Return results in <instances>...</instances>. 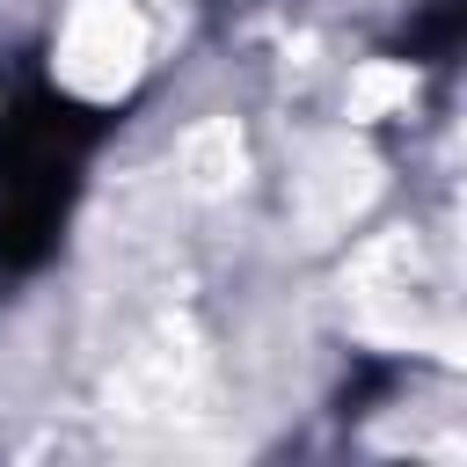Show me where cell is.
I'll list each match as a JSON object with an SVG mask.
<instances>
[{
	"label": "cell",
	"instance_id": "obj_4",
	"mask_svg": "<svg viewBox=\"0 0 467 467\" xmlns=\"http://www.w3.org/2000/svg\"><path fill=\"white\" fill-rule=\"evenodd\" d=\"M153 7H175V0H153Z\"/></svg>",
	"mask_w": 467,
	"mask_h": 467
},
{
	"label": "cell",
	"instance_id": "obj_3",
	"mask_svg": "<svg viewBox=\"0 0 467 467\" xmlns=\"http://www.w3.org/2000/svg\"><path fill=\"white\" fill-rule=\"evenodd\" d=\"M409 95H416V73L394 66V58H365V66L350 73V117H358V124L409 109Z\"/></svg>",
	"mask_w": 467,
	"mask_h": 467
},
{
	"label": "cell",
	"instance_id": "obj_1",
	"mask_svg": "<svg viewBox=\"0 0 467 467\" xmlns=\"http://www.w3.org/2000/svg\"><path fill=\"white\" fill-rule=\"evenodd\" d=\"M146 44L139 0H73L51 36V80L80 102H124L146 73Z\"/></svg>",
	"mask_w": 467,
	"mask_h": 467
},
{
	"label": "cell",
	"instance_id": "obj_2",
	"mask_svg": "<svg viewBox=\"0 0 467 467\" xmlns=\"http://www.w3.org/2000/svg\"><path fill=\"white\" fill-rule=\"evenodd\" d=\"M241 168H248V153H241V131H234L226 117H212V124H197V131L182 139V175H190V190H197V197L234 190V182H241Z\"/></svg>",
	"mask_w": 467,
	"mask_h": 467
}]
</instances>
